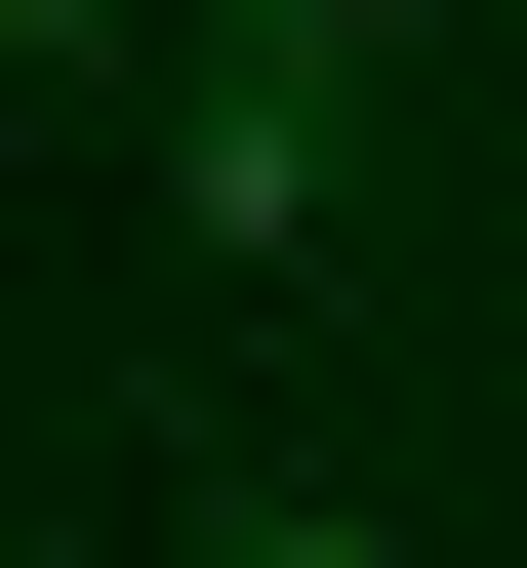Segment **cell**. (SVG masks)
I'll return each mask as SVG.
<instances>
[{
	"label": "cell",
	"instance_id": "cell-1",
	"mask_svg": "<svg viewBox=\"0 0 527 568\" xmlns=\"http://www.w3.org/2000/svg\"><path fill=\"white\" fill-rule=\"evenodd\" d=\"M163 203H203V244H325V203H365V82H203Z\"/></svg>",
	"mask_w": 527,
	"mask_h": 568
},
{
	"label": "cell",
	"instance_id": "cell-2",
	"mask_svg": "<svg viewBox=\"0 0 527 568\" xmlns=\"http://www.w3.org/2000/svg\"><path fill=\"white\" fill-rule=\"evenodd\" d=\"M82 41H122V0H0V82H82Z\"/></svg>",
	"mask_w": 527,
	"mask_h": 568
},
{
	"label": "cell",
	"instance_id": "cell-3",
	"mask_svg": "<svg viewBox=\"0 0 527 568\" xmlns=\"http://www.w3.org/2000/svg\"><path fill=\"white\" fill-rule=\"evenodd\" d=\"M244 568H406V528H325V487H284V528H244Z\"/></svg>",
	"mask_w": 527,
	"mask_h": 568
}]
</instances>
